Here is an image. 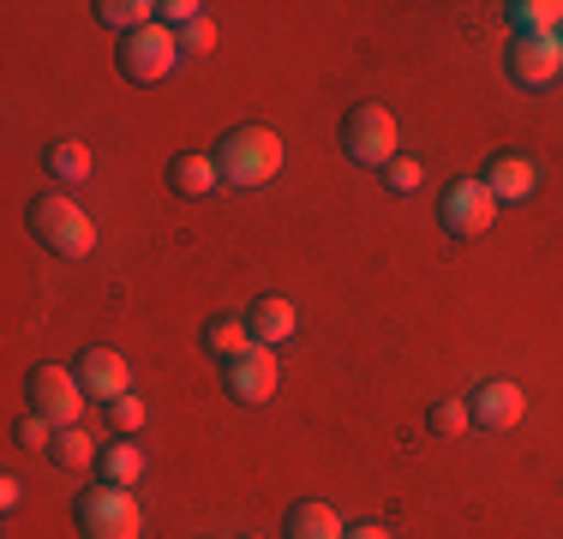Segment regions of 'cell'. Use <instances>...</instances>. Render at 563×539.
<instances>
[{
  "label": "cell",
  "mask_w": 563,
  "mask_h": 539,
  "mask_svg": "<svg viewBox=\"0 0 563 539\" xmlns=\"http://www.w3.org/2000/svg\"><path fill=\"white\" fill-rule=\"evenodd\" d=\"M24 228H31L48 252H60V258H90V252H97V228H90V216L78 210L73 198H60V193L31 198Z\"/></svg>",
  "instance_id": "obj_1"
},
{
  "label": "cell",
  "mask_w": 563,
  "mask_h": 539,
  "mask_svg": "<svg viewBox=\"0 0 563 539\" xmlns=\"http://www.w3.org/2000/svg\"><path fill=\"white\" fill-rule=\"evenodd\" d=\"M217 174L228 186H264L282 174V139L271 127H234L217 144Z\"/></svg>",
  "instance_id": "obj_2"
},
{
  "label": "cell",
  "mask_w": 563,
  "mask_h": 539,
  "mask_svg": "<svg viewBox=\"0 0 563 539\" xmlns=\"http://www.w3.org/2000/svg\"><path fill=\"white\" fill-rule=\"evenodd\" d=\"M73 521L85 539H144V509L120 485H97V492L73 497Z\"/></svg>",
  "instance_id": "obj_3"
},
{
  "label": "cell",
  "mask_w": 563,
  "mask_h": 539,
  "mask_svg": "<svg viewBox=\"0 0 563 539\" xmlns=\"http://www.w3.org/2000/svg\"><path fill=\"white\" fill-rule=\"evenodd\" d=\"M342 156L360 162V168H390L396 162V120L390 108L378 102H360L342 114Z\"/></svg>",
  "instance_id": "obj_4"
},
{
  "label": "cell",
  "mask_w": 563,
  "mask_h": 539,
  "mask_svg": "<svg viewBox=\"0 0 563 539\" xmlns=\"http://www.w3.org/2000/svg\"><path fill=\"white\" fill-rule=\"evenodd\" d=\"M24 402H31V414H43L48 426H78V414H85V384H78V372L66 366H31L24 372Z\"/></svg>",
  "instance_id": "obj_5"
},
{
  "label": "cell",
  "mask_w": 563,
  "mask_h": 539,
  "mask_svg": "<svg viewBox=\"0 0 563 539\" xmlns=\"http://www.w3.org/2000/svg\"><path fill=\"white\" fill-rule=\"evenodd\" d=\"M180 66V36L168 24H144V31L120 36V78L126 85H156Z\"/></svg>",
  "instance_id": "obj_6"
},
{
  "label": "cell",
  "mask_w": 563,
  "mask_h": 539,
  "mask_svg": "<svg viewBox=\"0 0 563 539\" xmlns=\"http://www.w3.org/2000/svg\"><path fill=\"white\" fill-rule=\"evenodd\" d=\"M438 216H444V234L450 240H479L492 222H498V198H492L486 180H450L444 186V205H438Z\"/></svg>",
  "instance_id": "obj_7"
},
{
  "label": "cell",
  "mask_w": 563,
  "mask_h": 539,
  "mask_svg": "<svg viewBox=\"0 0 563 539\" xmlns=\"http://www.w3.org/2000/svg\"><path fill=\"white\" fill-rule=\"evenodd\" d=\"M509 78L521 90H545L563 78V36H509V54H504Z\"/></svg>",
  "instance_id": "obj_8"
},
{
  "label": "cell",
  "mask_w": 563,
  "mask_h": 539,
  "mask_svg": "<svg viewBox=\"0 0 563 539\" xmlns=\"http://www.w3.org/2000/svg\"><path fill=\"white\" fill-rule=\"evenodd\" d=\"M521 414H528V396L509 377H486V384L467 389V426H479V431H509V426H521Z\"/></svg>",
  "instance_id": "obj_9"
},
{
  "label": "cell",
  "mask_w": 563,
  "mask_h": 539,
  "mask_svg": "<svg viewBox=\"0 0 563 539\" xmlns=\"http://www.w3.org/2000/svg\"><path fill=\"white\" fill-rule=\"evenodd\" d=\"M222 384L234 402H246V408H258V402L276 396V348H252V354L228 360L222 366Z\"/></svg>",
  "instance_id": "obj_10"
},
{
  "label": "cell",
  "mask_w": 563,
  "mask_h": 539,
  "mask_svg": "<svg viewBox=\"0 0 563 539\" xmlns=\"http://www.w3.org/2000/svg\"><path fill=\"white\" fill-rule=\"evenodd\" d=\"M78 384H85L90 402H120L132 396V366L114 354V348H85V360H78Z\"/></svg>",
  "instance_id": "obj_11"
},
{
  "label": "cell",
  "mask_w": 563,
  "mask_h": 539,
  "mask_svg": "<svg viewBox=\"0 0 563 539\" xmlns=\"http://www.w3.org/2000/svg\"><path fill=\"white\" fill-rule=\"evenodd\" d=\"M479 180L492 186V198H498V205H521V198L540 186V174H533V162L521 156V151H498V156L486 162V174H479Z\"/></svg>",
  "instance_id": "obj_12"
},
{
  "label": "cell",
  "mask_w": 563,
  "mask_h": 539,
  "mask_svg": "<svg viewBox=\"0 0 563 539\" xmlns=\"http://www.w3.org/2000/svg\"><path fill=\"white\" fill-rule=\"evenodd\" d=\"M294 300L288 294H258V300H252V312H246V330H252V342L258 348H282L294 336Z\"/></svg>",
  "instance_id": "obj_13"
},
{
  "label": "cell",
  "mask_w": 563,
  "mask_h": 539,
  "mask_svg": "<svg viewBox=\"0 0 563 539\" xmlns=\"http://www.w3.org/2000/svg\"><path fill=\"white\" fill-rule=\"evenodd\" d=\"M282 539H347L342 516L330 504H318V497H306V504L288 509V521H282Z\"/></svg>",
  "instance_id": "obj_14"
},
{
  "label": "cell",
  "mask_w": 563,
  "mask_h": 539,
  "mask_svg": "<svg viewBox=\"0 0 563 539\" xmlns=\"http://www.w3.org/2000/svg\"><path fill=\"white\" fill-rule=\"evenodd\" d=\"M217 180H222V174H217V156L180 151V156L168 162V186H174L180 198H205V193H217Z\"/></svg>",
  "instance_id": "obj_15"
},
{
  "label": "cell",
  "mask_w": 563,
  "mask_h": 539,
  "mask_svg": "<svg viewBox=\"0 0 563 539\" xmlns=\"http://www.w3.org/2000/svg\"><path fill=\"white\" fill-rule=\"evenodd\" d=\"M504 12L516 36H563V0H509Z\"/></svg>",
  "instance_id": "obj_16"
},
{
  "label": "cell",
  "mask_w": 563,
  "mask_h": 539,
  "mask_svg": "<svg viewBox=\"0 0 563 539\" xmlns=\"http://www.w3.org/2000/svg\"><path fill=\"white\" fill-rule=\"evenodd\" d=\"M205 348H210V354L222 360V366H228V360L252 354V348H258V342H252L246 318H228V312H217V318H205Z\"/></svg>",
  "instance_id": "obj_17"
},
{
  "label": "cell",
  "mask_w": 563,
  "mask_h": 539,
  "mask_svg": "<svg viewBox=\"0 0 563 539\" xmlns=\"http://www.w3.org/2000/svg\"><path fill=\"white\" fill-rule=\"evenodd\" d=\"M97 474H102V485H120V492H132V485L144 480V450H139L132 438L109 443V450H102V462H97Z\"/></svg>",
  "instance_id": "obj_18"
},
{
  "label": "cell",
  "mask_w": 563,
  "mask_h": 539,
  "mask_svg": "<svg viewBox=\"0 0 563 539\" xmlns=\"http://www.w3.org/2000/svg\"><path fill=\"white\" fill-rule=\"evenodd\" d=\"M55 462L66 468V474H85V468H97L102 462V450H97V438H90L85 426H66V431H55Z\"/></svg>",
  "instance_id": "obj_19"
},
{
  "label": "cell",
  "mask_w": 563,
  "mask_h": 539,
  "mask_svg": "<svg viewBox=\"0 0 563 539\" xmlns=\"http://www.w3.org/2000/svg\"><path fill=\"white\" fill-rule=\"evenodd\" d=\"M151 12H156L151 0H97V19L114 24V31H126V36L144 31V24H151Z\"/></svg>",
  "instance_id": "obj_20"
},
{
  "label": "cell",
  "mask_w": 563,
  "mask_h": 539,
  "mask_svg": "<svg viewBox=\"0 0 563 539\" xmlns=\"http://www.w3.org/2000/svg\"><path fill=\"white\" fill-rule=\"evenodd\" d=\"M48 168H55L60 180H90V151L78 139H55L48 144Z\"/></svg>",
  "instance_id": "obj_21"
},
{
  "label": "cell",
  "mask_w": 563,
  "mask_h": 539,
  "mask_svg": "<svg viewBox=\"0 0 563 539\" xmlns=\"http://www.w3.org/2000/svg\"><path fill=\"white\" fill-rule=\"evenodd\" d=\"M426 426H432L438 438H462V431H467V402H432Z\"/></svg>",
  "instance_id": "obj_22"
},
{
  "label": "cell",
  "mask_w": 563,
  "mask_h": 539,
  "mask_svg": "<svg viewBox=\"0 0 563 539\" xmlns=\"http://www.w3.org/2000/svg\"><path fill=\"white\" fill-rule=\"evenodd\" d=\"M174 36H180V54H186V61H198V54L217 48V24H210V19H192L186 31H174Z\"/></svg>",
  "instance_id": "obj_23"
},
{
  "label": "cell",
  "mask_w": 563,
  "mask_h": 539,
  "mask_svg": "<svg viewBox=\"0 0 563 539\" xmlns=\"http://www.w3.org/2000/svg\"><path fill=\"white\" fill-rule=\"evenodd\" d=\"M109 420H114L120 438H139V431H144V402H139V396H120V402H109Z\"/></svg>",
  "instance_id": "obj_24"
},
{
  "label": "cell",
  "mask_w": 563,
  "mask_h": 539,
  "mask_svg": "<svg viewBox=\"0 0 563 539\" xmlns=\"http://www.w3.org/2000/svg\"><path fill=\"white\" fill-rule=\"evenodd\" d=\"M55 431H60V426H48L43 414H24V420H19V431H12V438H19L24 450H55Z\"/></svg>",
  "instance_id": "obj_25"
},
{
  "label": "cell",
  "mask_w": 563,
  "mask_h": 539,
  "mask_svg": "<svg viewBox=\"0 0 563 539\" xmlns=\"http://www.w3.org/2000/svg\"><path fill=\"white\" fill-rule=\"evenodd\" d=\"M420 180H426V168H420L413 156H396L390 168H384V186H390V193H413Z\"/></svg>",
  "instance_id": "obj_26"
},
{
  "label": "cell",
  "mask_w": 563,
  "mask_h": 539,
  "mask_svg": "<svg viewBox=\"0 0 563 539\" xmlns=\"http://www.w3.org/2000/svg\"><path fill=\"white\" fill-rule=\"evenodd\" d=\"M156 12H163V19L174 24V31H186L192 19H205V7H198V0H163Z\"/></svg>",
  "instance_id": "obj_27"
},
{
  "label": "cell",
  "mask_w": 563,
  "mask_h": 539,
  "mask_svg": "<svg viewBox=\"0 0 563 539\" xmlns=\"http://www.w3.org/2000/svg\"><path fill=\"white\" fill-rule=\"evenodd\" d=\"M19 497H24V485H19V480H0V504L19 509Z\"/></svg>",
  "instance_id": "obj_28"
},
{
  "label": "cell",
  "mask_w": 563,
  "mask_h": 539,
  "mask_svg": "<svg viewBox=\"0 0 563 539\" xmlns=\"http://www.w3.org/2000/svg\"><path fill=\"white\" fill-rule=\"evenodd\" d=\"M347 539H390V534H384V528H372V521H366V528H354Z\"/></svg>",
  "instance_id": "obj_29"
},
{
  "label": "cell",
  "mask_w": 563,
  "mask_h": 539,
  "mask_svg": "<svg viewBox=\"0 0 563 539\" xmlns=\"http://www.w3.org/2000/svg\"><path fill=\"white\" fill-rule=\"evenodd\" d=\"M246 539H264V534H246Z\"/></svg>",
  "instance_id": "obj_30"
}]
</instances>
